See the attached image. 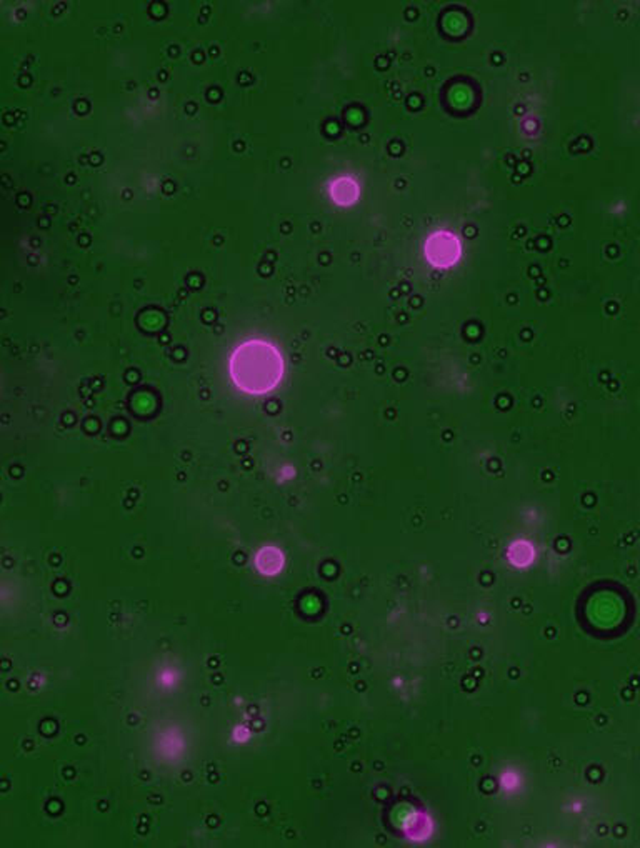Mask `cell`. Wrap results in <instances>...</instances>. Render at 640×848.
<instances>
[{
    "label": "cell",
    "instance_id": "2",
    "mask_svg": "<svg viewBox=\"0 0 640 848\" xmlns=\"http://www.w3.org/2000/svg\"><path fill=\"white\" fill-rule=\"evenodd\" d=\"M462 247L459 238L451 232H437L425 242V257L433 267L447 269L459 262Z\"/></svg>",
    "mask_w": 640,
    "mask_h": 848
},
{
    "label": "cell",
    "instance_id": "5",
    "mask_svg": "<svg viewBox=\"0 0 640 848\" xmlns=\"http://www.w3.org/2000/svg\"><path fill=\"white\" fill-rule=\"evenodd\" d=\"M509 557H510V562L516 563V565L525 567V565H529V563H532L534 557H536V552H534V547L530 545V543L517 542L510 547Z\"/></svg>",
    "mask_w": 640,
    "mask_h": 848
},
{
    "label": "cell",
    "instance_id": "4",
    "mask_svg": "<svg viewBox=\"0 0 640 848\" xmlns=\"http://www.w3.org/2000/svg\"><path fill=\"white\" fill-rule=\"evenodd\" d=\"M359 196V187L350 178H339L334 185H332V197L339 204H352Z\"/></svg>",
    "mask_w": 640,
    "mask_h": 848
},
{
    "label": "cell",
    "instance_id": "1",
    "mask_svg": "<svg viewBox=\"0 0 640 848\" xmlns=\"http://www.w3.org/2000/svg\"><path fill=\"white\" fill-rule=\"evenodd\" d=\"M282 373L281 352L262 340L241 345L230 360V375L237 387L247 393L272 390L281 382Z\"/></svg>",
    "mask_w": 640,
    "mask_h": 848
},
{
    "label": "cell",
    "instance_id": "3",
    "mask_svg": "<svg viewBox=\"0 0 640 848\" xmlns=\"http://www.w3.org/2000/svg\"><path fill=\"white\" fill-rule=\"evenodd\" d=\"M255 565L264 575H275L282 570L283 567V555L282 552L275 547H265L257 554L255 558Z\"/></svg>",
    "mask_w": 640,
    "mask_h": 848
}]
</instances>
